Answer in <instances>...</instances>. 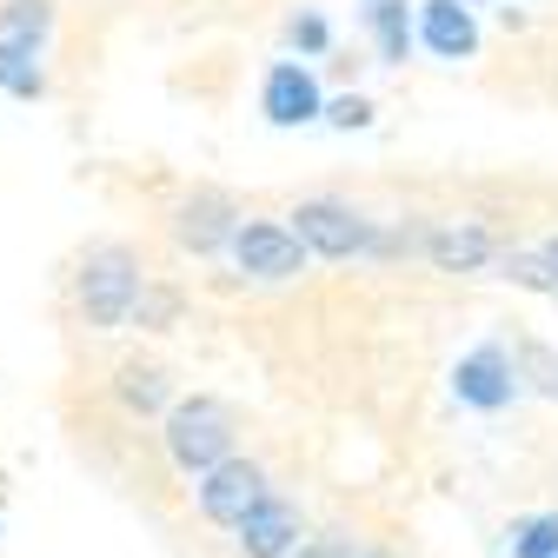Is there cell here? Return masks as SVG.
Listing matches in <instances>:
<instances>
[{"label":"cell","instance_id":"cell-22","mask_svg":"<svg viewBox=\"0 0 558 558\" xmlns=\"http://www.w3.org/2000/svg\"><path fill=\"white\" fill-rule=\"evenodd\" d=\"M293 558H360V551H353V538H345V532H319V538H300Z\"/></svg>","mask_w":558,"mask_h":558},{"label":"cell","instance_id":"cell-7","mask_svg":"<svg viewBox=\"0 0 558 558\" xmlns=\"http://www.w3.org/2000/svg\"><path fill=\"white\" fill-rule=\"evenodd\" d=\"M259 113L272 126H306V120H319L326 113V94L313 81V66L306 60H279L272 74H266V87H259Z\"/></svg>","mask_w":558,"mask_h":558},{"label":"cell","instance_id":"cell-6","mask_svg":"<svg viewBox=\"0 0 558 558\" xmlns=\"http://www.w3.org/2000/svg\"><path fill=\"white\" fill-rule=\"evenodd\" d=\"M452 392H459L465 405H478V412L512 405V399H519V366H512V353H506V345H472V353L452 366Z\"/></svg>","mask_w":558,"mask_h":558},{"label":"cell","instance_id":"cell-1","mask_svg":"<svg viewBox=\"0 0 558 558\" xmlns=\"http://www.w3.org/2000/svg\"><path fill=\"white\" fill-rule=\"evenodd\" d=\"M140 259L126 253V246H94L87 259H81V272H74V300H81V319L87 326H126V313H133V300H140Z\"/></svg>","mask_w":558,"mask_h":558},{"label":"cell","instance_id":"cell-2","mask_svg":"<svg viewBox=\"0 0 558 558\" xmlns=\"http://www.w3.org/2000/svg\"><path fill=\"white\" fill-rule=\"evenodd\" d=\"M167 452L193 478H206L214 465H227L233 459V418H227V405L220 399H180L167 412Z\"/></svg>","mask_w":558,"mask_h":558},{"label":"cell","instance_id":"cell-25","mask_svg":"<svg viewBox=\"0 0 558 558\" xmlns=\"http://www.w3.org/2000/svg\"><path fill=\"white\" fill-rule=\"evenodd\" d=\"M452 8H478V0H452Z\"/></svg>","mask_w":558,"mask_h":558},{"label":"cell","instance_id":"cell-19","mask_svg":"<svg viewBox=\"0 0 558 558\" xmlns=\"http://www.w3.org/2000/svg\"><path fill=\"white\" fill-rule=\"evenodd\" d=\"M287 40H293L306 60H319V53L332 47V27H326V14H319V8H300V14L287 21Z\"/></svg>","mask_w":558,"mask_h":558},{"label":"cell","instance_id":"cell-11","mask_svg":"<svg viewBox=\"0 0 558 558\" xmlns=\"http://www.w3.org/2000/svg\"><path fill=\"white\" fill-rule=\"evenodd\" d=\"M173 233H180V246H193V253H214V246H233V233H240V220L227 214L220 199H193L186 214L173 220Z\"/></svg>","mask_w":558,"mask_h":558},{"label":"cell","instance_id":"cell-21","mask_svg":"<svg viewBox=\"0 0 558 558\" xmlns=\"http://www.w3.org/2000/svg\"><path fill=\"white\" fill-rule=\"evenodd\" d=\"M319 120H332V126L353 133V126H366V120H373V107H366L360 94H339V100H326V113H319Z\"/></svg>","mask_w":558,"mask_h":558},{"label":"cell","instance_id":"cell-17","mask_svg":"<svg viewBox=\"0 0 558 558\" xmlns=\"http://www.w3.org/2000/svg\"><path fill=\"white\" fill-rule=\"evenodd\" d=\"M512 366H519V379H532L545 399H558V353H551V345L519 339V345H512Z\"/></svg>","mask_w":558,"mask_h":558},{"label":"cell","instance_id":"cell-3","mask_svg":"<svg viewBox=\"0 0 558 558\" xmlns=\"http://www.w3.org/2000/svg\"><path fill=\"white\" fill-rule=\"evenodd\" d=\"M306 253L319 259H353V253H379V227L366 214H353L345 199H300L293 227H287Z\"/></svg>","mask_w":558,"mask_h":558},{"label":"cell","instance_id":"cell-5","mask_svg":"<svg viewBox=\"0 0 558 558\" xmlns=\"http://www.w3.org/2000/svg\"><path fill=\"white\" fill-rule=\"evenodd\" d=\"M233 259H240V272H253V279H300V272H306V246L279 227V220H240Z\"/></svg>","mask_w":558,"mask_h":558},{"label":"cell","instance_id":"cell-9","mask_svg":"<svg viewBox=\"0 0 558 558\" xmlns=\"http://www.w3.org/2000/svg\"><path fill=\"white\" fill-rule=\"evenodd\" d=\"M300 538H306V525H300V512L279 499V493H272V499L240 525V532H233V545H240L246 558H293V551H300Z\"/></svg>","mask_w":558,"mask_h":558},{"label":"cell","instance_id":"cell-16","mask_svg":"<svg viewBox=\"0 0 558 558\" xmlns=\"http://www.w3.org/2000/svg\"><path fill=\"white\" fill-rule=\"evenodd\" d=\"M140 332H167L173 319H180V293L173 287H154V279H147V287H140V300H133V313H126Z\"/></svg>","mask_w":558,"mask_h":558},{"label":"cell","instance_id":"cell-14","mask_svg":"<svg viewBox=\"0 0 558 558\" xmlns=\"http://www.w3.org/2000/svg\"><path fill=\"white\" fill-rule=\"evenodd\" d=\"M0 94H14V100H40L47 94V66L34 47H8L0 40Z\"/></svg>","mask_w":558,"mask_h":558},{"label":"cell","instance_id":"cell-13","mask_svg":"<svg viewBox=\"0 0 558 558\" xmlns=\"http://www.w3.org/2000/svg\"><path fill=\"white\" fill-rule=\"evenodd\" d=\"M53 34V0H0V40L8 47H34Z\"/></svg>","mask_w":558,"mask_h":558},{"label":"cell","instance_id":"cell-4","mask_svg":"<svg viewBox=\"0 0 558 558\" xmlns=\"http://www.w3.org/2000/svg\"><path fill=\"white\" fill-rule=\"evenodd\" d=\"M193 499H199V519H214V525H227V532H240L266 499H272V485H266V472L253 465V459H227V465H214L199 485H193Z\"/></svg>","mask_w":558,"mask_h":558},{"label":"cell","instance_id":"cell-18","mask_svg":"<svg viewBox=\"0 0 558 558\" xmlns=\"http://www.w3.org/2000/svg\"><path fill=\"white\" fill-rule=\"evenodd\" d=\"M512 558H558V512L512 525Z\"/></svg>","mask_w":558,"mask_h":558},{"label":"cell","instance_id":"cell-24","mask_svg":"<svg viewBox=\"0 0 558 558\" xmlns=\"http://www.w3.org/2000/svg\"><path fill=\"white\" fill-rule=\"evenodd\" d=\"M360 558H392V551H360Z\"/></svg>","mask_w":558,"mask_h":558},{"label":"cell","instance_id":"cell-15","mask_svg":"<svg viewBox=\"0 0 558 558\" xmlns=\"http://www.w3.org/2000/svg\"><path fill=\"white\" fill-rule=\"evenodd\" d=\"M366 27H373L379 60H386V66H405V47H412V21H405V8H379V14H366Z\"/></svg>","mask_w":558,"mask_h":558},{"label":"cell","instance_id":"cell-23","mask_svg":"<svg viewBox=\"0 0 558 558\" xmlns=\"http://www.w3.org/2000/svg\"><path fill=\"white\" fill-rule=\"evenodd\" d=\"M538 259H545V272H551V287H558V233H551V240L538 246Z\"/></svg>","mask_w":558,"mask_h":558},{"label":"cell","instance_id":"cell-10","mask_svg":"<svg viewBox=\"0 0 558 558\" xmlns=\"http://www.w3.org/2000/svg\"><path fill=\"white\" fill-rule=\"evenodd\" d=\"M412 34L426 40V53H439V60H472L478 53V21H472V8H452V0H426Z\"/></svg>","mask_w":558,"mask_h":558},{"label":"cell","instance_id":"cell-8","mask_svg":"<svg viewBox=\"0 0 558 558\" xmlns=\"http://www.w3.org/2000/svg\"><path fill=\"white\" fill-rule=\"evenodd\" d=\"M426 259L439 266V272H478L485 259H499V240L485 233L478 220H439V227H426Z\"/></svg>","mask_w":558,"mask_h":558},{"label":"cell","instance_id":"cell-20","mask_svg":"<svg viewBox=\"0 0 558 558\" xmlns=\"http://www.w3.org/2000/svg\"><path fill=\"white\" fill-rule=\"evenodd\" d=\"M499 266H506V279H512V287H525V293H558V287H551V272H545V259H538V253H506Z\"/></svg>","mask_w":558,"mask_h":558},{"label":"cell","instance_id":"cell-12","mask_svg":"<svg viewBox=\"0 0 558 558\" xmlns=\"http://www.w3.org/2000/svg\"><path fill=\"white\" fill-rule=\"evenodd\" d=\"M113 392H120V405L126 412H173V386H167V373L160 366H120L113 373Z\"/></svg>","mask_w":558,"mask_h":558}]
</instances>
